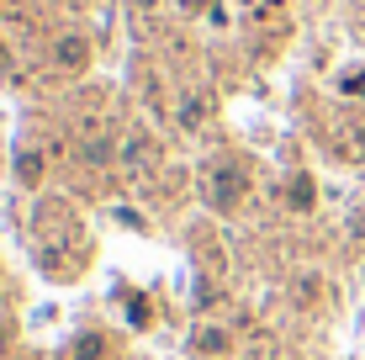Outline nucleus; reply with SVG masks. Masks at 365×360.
Masks as SVG:
<instances>
[{
    "mask_svg": "<svg viewBox=\"0 0 365 360\" xmlns=\"http://www.w3.org/2000/svg\"><path fill=\"white\" fill-rule=\"evenodd\" d=\"M6 344H11V324L0 318V355H6Z\"/></svg>",
    "mask_w": 365,
    "mask_h": 360,
    "instance_id": "nucleus-8",
    "label": "nucleus"
},
{
    "mask_svg": "<svg viewBox=\"0 0 365 360\" xmlns=\"http://www.w3.org/2000/svg\"><path fill=\"white\" fill-rule=\"evenodd\" d=\"M154 154H159V148H154V143H148V138H133V143H128V165H133V170H143V165H154Z\"/></svg>",
    "mask_w": 365,
    "mask_h": 360,
    "instance_id": "nucleus-4",
    "label": "nucleus"
},
{
    "mask_svg": "<svg viewBox=\"0 0 365 360\" xmlns=\"http://www.w3.org/2000/svg\"><path fill=\"white\" fill-rule=\"evenodd\" d=\"M292 207H297V212H307V207H312V185H307V180L292 185Z\"/></svg>",
    "mask_w": 365,
    "mask_h": 360,
    "instance_id": "nucleus-7",
    "label": "nucleus"
},
{
    "mask_svg": "<svg viewBox=\"0 0 365 360\" xmlns=\"http://www.w3.org/2000/svg\"><path fill=\"white\" fill-rule=\"evenodd\" d=\"M233 350V334L222 329V324H201L191 334V355H207V360H217V355H228Z\"/></svg>",
    "mask_w": 365,
    "mask_h": 360,
    "instance_id": "nucleus-2",
    "label": "nucleus"
},
{
    "mask_svg": "<svg viewBox=\"0 0 365 360\" xmlns=\"http://www.w3.org/2000/svg\"><path fill=\"white\" fill-rule=\"evenodd\" d=\"M111 355V339L101 329H85L80 339H74V350H69V360H106Z\"/></svg>",
    "mask_w": 365,
    "mask_h": 360,
    "instance_id": "nucleus-3",
    "label": "nucleus"
},
{
    "mask_svg": "<svg viewBox=\"0 0 365 360\" xmlns=\"http://www.w3.org/2000/svg\"><path fill=\"white\" fill-rule=\"evenodd\" d=\"M128 318H133V329H148V324H154V307H148L143 297H133V302H128Z\"/></svg>",
    "mask_w": 365,
    "mask_h": 360,
    "instance_id": "nucleus-5",
    "label": "nucleus"
},
{
    "mask_svg": "<svg viewBox=\"0 0 365 360\" xmlns=\"http://www.w3.org/2000/svg\"><path fill=\"white\" fill-rule=\"evenodd\" d=\"M58 64L80 69V64H85V43H74V37H69V43H58Z\"/></svg>",
    "mask_w": 365,
    "mask_h": 360,
    "instance_id": "nucleus-6",
    "label": "nucleus"
},
{
    "mask_svg": "<svg viewBox=\"0 0 365 360\" xmlns=\"http://www.w3.org/2000/svg\"><path fill=\"white\" fill-rule=\"evenodd\" d=\"M244 196H249V175H244V170H233V165H217V170H212L207 202L217 207V212H238V207H244Z\"/></svg>",
    "mask_w": 365,
    "mask_h": 360,
    "instance_id": "nucleus-1",
    "label": "nucleus"
}]
</instances>
